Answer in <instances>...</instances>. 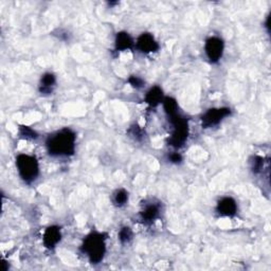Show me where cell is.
<instances>
[{"instance_id": "obj_14", "label": "cell", "mask_w": 271, "mask_h": 271, "mask_svg": "<svg viewBox=\"0 0 271 271\" xmlns=\"http://www.w3.org/2000/svg\"><path fill=\"white\" fill-rule=\"evenodd\" d=\"M127 201H128V193L124 189L117 190L113 193L112 202L115 207L122 208L123 206L126 205Z\"/></svg>"}, {"instance_id": "obj_16", "label": "cell", "mask_w": 271, "mask_h": 271, "mask_svg": "<svg viewBox=\"0 0 271 271\" xmlns=\"http://www.w3.org/2000/svg\"><path fill=\"white\" fill-rule=\"evenodd\" d=\"M251 163V170L254 174H259L262 173L264 170V163H265V159L260 156H254L252 158V160L250 161Z\"/></svg>"}, {"instance_id": "obj_17", "label": "cell", "mask_w": 271, "mask_h": 271, "mask_svg": "<svg viewBox=\"0 0 271 271\" xmlns=\"http://www.w3.org/2000/svg\"><path fill=\"white\" fill-rule=\"evenodd\" d=\"M132 239V231L129 227H123L119 232V240L122 245L128 244Z\"/></svg>"}, {"instance_id": "obj_18", "label": "cell", "mask_w": 271, "mask_h": 271, "mask_svg": "<svg viewBox=\"0 0 271 271\" xmlns=\"http://www.w3.org/2000/svg\"><path fill=\"white\" fill-rule=\"evenodd\" d=\"M127 132L129 134V137L132 138L136 141H141L142 138H143V130L139 126V125H137V124L132 125V126L128 129Z\"/></svg>"}, {"instance_id": "obj_12", "label": "cell", "mask_w": 271, "mask_h": 271, "mask_svg": "<svg viewBox=\"0 0 271 271\" xmlns=\"http://www.w3.org/2000/svg\"><path fill=\"white\" fill-rule=\"evenodd\" d=\"M163 92L162 89L158 86L152 87V88L148 91L147 95H145V102H147L151 107H157L159 104L163 102Z\"/></svg>"}, {"instance_id": "obj_20", "label": "cell", "mask_w": 271, "mask_h": 271, "mask_svg": "<svg viewBox=\"0 0 271 271\" xmlns=\"http://www.w3.org/2000/svg\"><path fill=\"white\" fill-rule=\"evenodd\" d=\"M169 159L171 160L172 163H176V164H178V163H181V161H182V156H181L180 154H178V153H172V154L170 155Z\"/></svg>"}, {"instance_id": "obj_3", "label": "cell", "mask_w": 271, "mask_h": 271, "mask_svg": "<svg viewBox=\"0 0 271 271\" xmlns=\"http://www.w3.org/2000/svg\"><path fill=\"white\" fill-rule=\"evenodd\" d=\"M16 167L19 176L26 183H32L40 174V166L34 156L21 154L16 158Z\"/></svg>"}, {"instance_id": "obj_8", "label": "cell", "mask_w": 271, "mask_h": 271, "mask_svg": "<svg viewBox=\"0 0 271 271\" xmlns=\"http://www.w3.org/2000/svg\"><path fill=\"white\" fill-rule=\"evenodd\" d=\"M160 215V203H148L140 212V218L143 224L151 225Z\"/></svg>"}, {"instance_id": "obj_2", "label": "cell", "mask_w": 271, "mask_h": 271, "mask_svg": "<svg viewBox=\"0 0 271 271\" xmlns=\"http://www.w3.org/2000/svg\"><path fill=\"white\" fill-rule=\"evenodd\" d=\"M106 237L103 233L92 232L84 239L81 247L82 252L88 256L90 263L99 264L104 258L106 252Z\"/></svg>"}, {"instance_id": "obj_19", "label": "cell", "mask_w": 271, "mask_h": 271, "mask_svg": "<svg viewBox=\"0 0 271 271\" xmlns=\"http://www.w3.org/2000/svg\"><path fill=\"white\" fill-rule=\"evenodd\" d=\"M128 83L136 89H140L144 86V81L137 75H131L128 79Z\"/></svg>"}, {"instance_id": "obj_10", "label": "cell", "mask_w": 271, "mask_h": 271, "mask_svg": "<svg viewBox=\"0 0 271 271\" xmlns=\"http://www.w3.org/2000/svg\"><path fill=\"white\" fill-rule=\"evenodd\" d=\"M61 239H62L61 228H59L57 226H51L46 229L43 237V241L46 248L53 249L60 243Z\"/></svg>"}, {"instance_id": "obj_5", "label": "cell", "mask_w": 271, "mask_h": 271, "mask_svg": "<svg viewBox=\"0 0 271 271\" xmlns=\"http://www.w3.org/2000/svg\"><path fill=\"white\" fill-rule=\"evenodd\" d=\"M231 109L227 107L222 108H212L209 109L201 118V124L203 128H210L216 126L228 115H230Z\"/></svg>"}, {"instance_id": "obj_6", "label": "cell", "mask_w": 271, "mask_h": 271, "mask_svg": "<svg viewBox=\"0 0 271 271\" xmlns=\"http://www.w3.org/2000/svg\"><path fill=\"white\" fill-rule=\"evenodd\" d=\"M225 44L219 37H210L205 45V52L211 63H217L224 54Z\"/></svg>"}, {"instance_id": "obj_9", "label": "cell", "mask_w": 271, "mask_h": 271, "mask_svg": "<svg viewBox=\"0 0 271 271\" xmlns=\"http://www.w3.org/2000/svg\"><path fill=\"white\" fill-rule=\"evenodd\" d=\"M216 211L220 216H226V217L234 216L237 212L236 201L231 197H224L218 201Z\"/></svg>"}, {"instance_id": "obj_4", "label": "cell", "mask_w": 271, "mask_h": 271, "mask_svg": "<svg viewBox=\"0 0 271 271\" xmlns=\"http://www.w3.org/2000/svg\"><path fill=\"white\" fill-rule=\"evenodd\" d=\"M168 118L173 126V132L169 142L173 148L179 149L185 145L188 139V136H189L188 121L185 118H182L179 114V112Z\"/></svg>"}, {"instance_id": "obj_13", "label": "cell", "mask_w": 271, "mask_h": 271, "mask_svg": "<svg viewBox=\"0 0 271 271\" xmlns=\"http://www.w3.org/2000/svg\"><path fill=\"white\" fill-rule=\"evenodd\" d=\"M56 84V77L53 73H45L42 76L40 84V92L42 94H51Z\"/></svg>"}, {"instance_id": "obj_1", "label": "cell", "mask_w": 271, "mask_h": 271, "mask_svg": "<svg viewBox=\"0 0 271 271\" xmlns=\"http://www.w3.org/2000/svg\"><path fill=\"white\" fill-rule=\"evenodd\" d=\"M75 133L69 128H63L48 137L46 147L51 156H72L75 151Z\"/></svg>"}, {"instance_id": "obj_7", "label": "cell", "mask_w": 271, "mask_h": 271, "mask_svg": "<svg viewBox=\"0 0 271 271\" xmlns=\"http://www.w3.org/2000/svg\"><path fill=\"white\" fill-rule=\"evenodd\" d=\"M136 47H137V49L139 51H141L142 53H145V54L154 53V52L158 51V49H159L158 43L156 42V40H155L154 36L150 33L141 34L138 37L137 43H136Z\"/></svg>"}, {"instance_id": "obj_15", "label": "cell", "mask_w": 271, "mask_h": 271, "mask_svg": "<svg viewBox=\"0 0 271 271\" xmlns=\"http://www.w3.org/2000/svg\"><path fill=\"white\" fill-rule=\"evenodd\" d=\"M18 132H19V137L25 140H35L38 137L36 131L29 126H21L19 127Z\"/></svg>"}, {"instance_id": "obj_11", "label": "cell", "mask_w": 271, "mask_h": 271, "mask_svg": "<svg viewBox=\"0 0 271 271\" xmlns=\"http://www.w3.org/2000/svg\"><path fill=\"white\" fill-rule=\"evenodd\" d=\"M134 43L131 36L126 32H120L115 37V50L117 51H126L130 50Z\"/></svg>"}]
</instances>
